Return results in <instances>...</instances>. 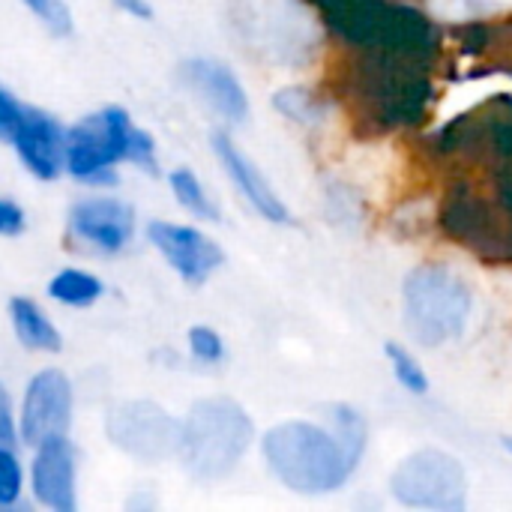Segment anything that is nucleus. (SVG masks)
Instances as JSON below:
<instances>
[{
    "label": "nucleus",
    "mask_w": 512,
    "mask_h": 512,
    "mask_svg": "<svg viewBox=\"0 0 512 512\" xmlns=\"http://www.w3.org/2000/svg\"><path fill=\"white\" fill-rule=\"evenodd\" d=\"M69 231L96 252H120L135 234V213L114 198H84L69 210Z\"/></svg>",
    "instance_id": "nucleus-10"
},
{
    "label": "nucleus",
    "mask_w": 512,
    "mask_h": 512,
    "mask_svg": "<svg viewBox=\"0 0 512 512\" xmlns=\"http://www.w3.org/2000/svg\"><path fill=\"white\" fill-rule=\"evenodd\" d=\"M183 75L186 84L228 123H243L249 114V96L243 90V84L237 81V75L210 57H192L189 63H183Z\"/></svg>",
    "instance_id": "nucleus-14"
},
{
    "label": "nucleus",
    "mask_w": 512,
    "mask_h": 512,
    "mask_svg": "<svg viewBox=\"0 0 512 512\" xmlns=\"http://www.w3.org/2000/svg\"><path fill=\"white\" fill-rule=\"evenodd\" d=\"M15 444H18V423L12 414V399L0 384V447H15Z\"/></svg>",
    "instance_id": "nucleus-25"
},
{
    "label": "nucleus",
    "mask_w": 512,
    "mask_h": 512,
    "mask_svg": "<svg viewBox=\"0 0 512 512\" xmlns=\"http://www.w3.org/2000/svg\"><path fill=\"white\" fill-rule=\"evenodd\" d=\"M504 447H507V450L512 453V438H504Z\"/></svg>",
    "instance_id": "nucleus-29"
},
{
    "label": "nucleus",
    "mask_w": 512,
    "mask_h": 512,
    "mask_svg": "<svg viewBox=\"0 0 512 512\" xmlns=\"http://www.w3.org/2000/svg\"><path fill=\"white\" fill-rule=\"evenodd\" d=\"M273 105L279 114H285L288 120L294 123H315L324 117V102L318 99V93L312 87H303V84H291V87H282L276 96H273Z\"/></svg>",
    "instance_id": "nucleus-19"
},
{
    "label": "nucleus",
    "mask_w": 512,
    "mask_h": 512,
    "mask_svg": "<svg viewBox=\"0 0 512 512\" xmlns=\"http://www.w3.org/2000/svg\"><path fill=\"white\" fill-rule=\"evenodd\" d=\"M327 426L342 441L351 465L357 468L363 453H366V447H369V429H366V420L360 417V411L351 408V405H330L327 408Z\"/></svg>",
    "instance_id": "nucleus-17"
},
{
    "label": "nucleus",
    "mask_w": 512,
    "mask_h": 512,
    "mask_svg": "<svg viewBox=\"0 0 512 512\" xmlns=\"http://www.w3.org/2000/svg\"><path fill=\"white\" fill-rule=\"evenodd\" d=\"M189 351L198 363H219L225 357V342L213 327H192L189 330Z\"/></svg>",
    "instance_id": "nucleus-23"
},
{
    "label": "nucleus",
    "mask_w": 512,
    "mask_h": 512,
    "mask_svg": "<svg viewBox=\"0 0 512 512\" xmlns=\"http://www.w3.org/2000/svg\"><path fill=\"white\" fill-rule=\"evenodd\" d=\"M12 147L18 150L27 171H33L39 180H54L63 168V150H66V132L63 126L48 117L39 108L24 111V120L12 138Z\"/></svg>",
    "instance_id": "nucleus-13"
},
{
    "label": "nucleus",
    "mask_w": 512,
    "mask_h": 512,
    "mask_svg": "<svg viewBox=\"0 0 512 512\" xmlns=\"http://www.w3.org/2000/svg\"><path fill=\"white\" fill-rule=\"evenodd\" d=\"M405 327L423 348L459 339L471 318V291L465 279L441 264H423L402 285Z\"/></svg>",
    "instance_id": "nucleus-4"
},
{
    "label": "nucleus",
    "mask_w": 512,
    "mask_h": 512,
    "mask_svg": "<svg viewBox=\"0 0 512 512\" xmlns=\"http://www.w3.org/2000/svg\"><path fill=\"white\" fill-rule=\"evenodd\" d=\"M255 426L234 399H201L180 423V459L198 480L228 477L252 444Z\"/></svg>",
    "instance_id": "nucleus-3"
},
{
    "label": "nucleus",
    "mask_w": 512,
    "mask_h": 512,
    "mask_svg": "<svg viewBox=\"0 0 512 512\" xmlns=\"http://www.w3.org/2000/svg\"><path fill=\"white\" fill-rule=\"evenodd\" d=\"M390 495L411 510L462 512L468 507V474L447 450H417L390 474Z\"/></svg>",
    "instance_id": "nucleus-6"
},
{
    "label": "nucleus",
    "mask_w": 512,
    "mask_h": 512,
    "mask_svg": "<svg viewBox=\"0 0 512 512\" xmlns=\"http://www.w3.org/2000/svg\"><path fill=\"white\" fill-rule=\"evenodd\" d=\"M54 36L72 33V12L63 0H21Z\"/></svg>",
    "instance_id": "nucleus-22"
},
{
    "label": "nucleus",
    "mask_w": 512,
    "mask_h": 512,
    "mask_svg": "<svg viewBox=\"0 0 512 512\" xmlns=\"http://www.w3.org/2000/svg\"><path fill=\"white\" fill-rule=\"evenodd\" d=\"M498 204L504 207V213L512 222V159H507V168L498 177Z\"/></svg>",
    "instance_id": "nucleus-27"
},
{
    "label": "nucleus",
    "mask_w": 512,
    "mask_h": 512,
    "mask_svg": "<svg viewBox=\"0 0 512 512\" xmlns=\"http://www.w3.org/2000/svg\"><path fill=\"white\" fill-rule=\"evenodd\" d=\"M21 465L12 456V447H0V510H12L21 498Z\"/></svg>",
    "instance_id": "nucleus-21"
},
{
    "label": "nucleus",
    "mask_w": 512,
    "mask_h": 512,
    "mask_svg": "<svg viewBox=\"0 0 512 512\" xmlns=\"http://www.w3.org/2000/svg\"><path fill=\"white\" fill-rule=\"evenodd\" d=\"M72 420V384L63 372L45 369L33 375L21 402L18 435L24 444H42L51 435H63Z\"/></svg>",
    "instance_id": "nucleus-8"
},
{
    "label": "nucleus",
    "mask_w": 512,
    "mask_h": 512,
    "mask_svg": "<svg viewBox=\"0 0 512 512\" xmlns=\"http://www.w3.org/2000/svg\"><path fill=\"white\" fill-rule=\"evenodd\" d=\"M213 150H216V156H219L225 174L231 177V183L240 189V195L249 201V207H252L261 219H267V222H273V225H288V222H291V213H288L285 201L270 189V183L264 180V174H261V171L255 168V162L234 144L231 135L216 132V135H213Z\"/></svg>",
    "instance_id": "nucleus-12"
},
{
    "label": "nucleus",
    "mask_w": 512,
    "mask_h": 512,
    "mask_svg": "<svg viewBox=\"0 0 512 512\" xmlns=\"http://www.w3.org/2000/svg\"><path fill=\"white\" fill-rule=\"evenodd\" d=\"M132 162L156 174V144L138 129L129 114L117 105H108L66 132L63 165L81 183H114V165Z\"/></svg>",
    "instance_id": "nucleus-2"
},
{
    "label": "nucleus",
    "mask_w": 512,
    "mask_h": 512,
    "mask_svg": "<svg viewBox=\"0 0 512 512\" xmlns=\"http://www.w3.org/2000/svg\"><path fill=\"white\" fill-rule=\"evenodd\" d=\"M168 183H171L174 198H177V201L192 213V216L207 219V222H216V219H219L216 204L210 201L207 189L201 186V180L195 177V171H192V168H174V171L168 174Z\"/></svg>",
    "instance_id": "nucleus-18"
},
{
    "label": "nucleus",
    "mask_w": 512,
    "mask_h": 512,
    "mask_svg": "<svg viewBox=\"0 0 512 512\" xmlns=\"http://www.w3.org/2000/svg\"><path fill=\"white\" fill-rule=\"evenodd\" d=\"M9 321H12V330L18 336V342L30 351H48V354H57L60 351V333L57 327L51 324V318L30 300V297H15L9 303Z\"/></svg>",
    "instance_id": "nucleus-15"
},
{
    "label": "nucleus",
    "mask_w": 512,
    "mask_h": 512,
    "mask_svg": "<svg viewBox=\"0 0 512 512\" xmlns=\"http://www.w3.org/2000/svg\"><path fill=\"white\" fill-rule=\"evenodd\" d=\"M30 486L36 504H42L45 510H75V456L66 435H51L36 444Z\"/></svg>",
    "instance_id": "nucleus-11"
},
{
    "label": "nucleus",
    "mask_w": 512,
    "mask_h": 512,
    "mask_svg": "<svg viewBox=\"0 0 512 512\" xmlns=\"http://www.w3.org/2000/svg\"><path fill=\"white\" fill-rule=\"evenodd\" d=\"M117 9H123V12H129V15H135V18H150L153 15V9H150V3L147 0H111Z\"/></svg>",
    "instance_id": "nucleus-28"
},
{
    "label": "nucleus",
    "mask_w": 512,
    "mask_h": 512,
    "mask_svg": "<svg viewBox=\"0 0 512 512\" xmlns=\"http://www.w3.org/2000/svg\"><path fill=\"white\" fill-rule=\"evenodd\" d=\"M21 228H24V210L15 201L0 198V237L21 234Z\"/></svg>",
    "instance_id": "nucleus-26"
},
{
    "label": "nucleus",
    "mask_w": 512,
    "mask_h": 512,
    "mask_svg": "<svg viewBox=\"0 0 512 512\" xmlns=\"http://www.w3.org/2000/svg\"><path fill=\"white\" fill-rule=\"evenodd\" d=\"M384 354H387V360H390V366H393L396 381H399L408 393H414V396H426V393H429V378H426L420 360H417L408 348H402V345H396V342H387V345H384Z\"/></svg>",
    "instance_id": "nucleus-20"
},
{
    "label": "nucleus",
    "mask_w": 512,
    "mask_h": 512,
    "mask_svg": "<svg viewBox=\"0 0 512 512\" xmlns=\"http://www.w3.org/2000/svg\"><path fill=\"white\" fill-rule=\"evenodd\" d=\"M24 111H27V105L18 102L9 90L0 87V141H9L12 144L18 126L24 120Z\"/></svg>",
    "instance_id": "nucleus-24"
},
{
    "label": "nucleus",
    "mask_w": 512,
    "mask_h": 512,
    "mask_svg": "<svg viewBox=\"0 0 512 512\" xmlns=\"http://www.w3.org/2000/svg\"><path fill=\"white\" fill-rule=\"evenodd\" d=\"M48 294H51V300H57L63 306L81 309V306H93L102 297V282L87 270L66 267L48 282Z\"/></svg>",
    "instance_id": "nucleus-16"
},
{
    "label": "nucleus",
    "mask_w": 512,
    "mask_h": 512,
    "mask_svg": "<svg viewBox=\"0 0 512 512\" xmlns=\"http://www.w3.org/2000/svg\"><path fill=\"white\" fill-rule=\"evenodd\" d=\"M108 438L141 462H162L180 450V423L153 402H123L108 414Z\"/></svg>",
    "instance_id": "nucleus-7"
},
{
    "label": "nucleus",
    "mask_w": 512,
    "mask_h": 512,
    "mask_svg": "<svg viewBox=\"0 0 512 512\" xmlns=\"http://www.w3.org/2000/svg\"><path fill=\"white\" fill-rule=\"evenodd\" d=\"M234 21L246 45L270 63H306L318 48V27L300 0H243Z\"/></svg>",
    "instance_id": "nucleus-5"
},
{
    "label": "nucleus",
    "mask_w": 512,
    "mask_h": 512,
    "mask_svg": "<svg viewBox=\"0 0 512 512\" xmlns=\"http://www.w3.org/2000/svg\"><path fill=\"white\" fill-rule=\"evenodd\" d=\"M261 453L270 474L285 489L309 498L342 489L357 471L333 429H321L306 420H285L267 429Z\"/></svg>",
    "instance_id": "nucleus-1"
},
{
    "label": "nucleus",
    "mask_w": 512,
    "mask_h": 512,
    "mask_svg": "<svg viewBox=\"0 0 512 512\" xmlns=\"http://www.w3.org/2000/svg\"><path fill=\"white\" fill-rule=\"evenodd\" d=\"M150 243L162 252V258L180 273L183 282L201 285L210 279V273L225 261L222 249L216 240H210L204 231L192 225H177V222H150L147 228Z\"/></svg>",
    "instance_id": "nucleus-9"
}]
</instances>
